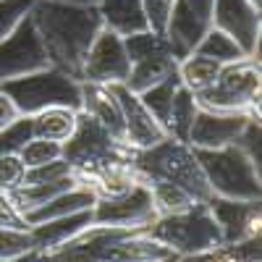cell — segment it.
<instances>
[{
    "instance_id": "obj_4",
    "label": "cell",
    "mask_w": 262,
    "mask_h": 262,
    "mask_svg": "<svg viewBox=\"0 0 262 262\" xmlns=\"http://www.w3.org/2000/svg\"><path fill=\"white\" fill-rule=\"evenodd\" d=\"M16 105L21 116H34L45 107H71L81 111V81L53 66L18 76L0 86Z\"/></svg>"
},
{
    "instance_id": "obj_7",
    "label": "cell",
    "mask_w": 262,
    "mask_h": 262,
    "mask_svg": "<svg viewBox=\"0 0 262 262\" xmlns=\"http://www.w3.org/2000/svg\"><path fill=\"white\" fill-rule=\"evenodd\" d=\"M60 158L74 168L76 176H84V173H92V170L111 165L116 160H134V149L126 147L118 139H113L95 118L79 111L76 128L69 137V142H63Z\"/></svg>"
},
{
    "instance_id": "obj_20",
    "label": "cell",
    "mask_w": 262,
    "mask_h": 262,
    "mask_svg": "<svg viewBox=\"0 0 262 262\" xmlns=\"http://www.w3.org/2000/svg\"><path fill=\"white\" fill-rule=\"evenodd\" d=\"M168 259H176V254L165 244L155 242L144 231H134L107 252L105 262H168Z\"/></svg>"
},
{
    "instance_id": "obj_39",
    "label": "cell",
    "mask_w": 262,
    "mask_h": 262,
    "mask_svg": "<svg viewBox=\"0 0 262 262\" xmlns=\"http://www.w3.org/2000/svg\"><path fill=\"white\" fill-rule=\"evenodd\" d=\"M21 113L16 111V105H13V100L0 90V131H3L6 126H11L16 118H18Z\"/></svg>"
},
{
    "instance_id": "obj_17",
    "label": "cell",
    "mask_w": 262,
    "mask_h": 262,
    "mask_svg": "<svg viewBox=\"0 0 262 262\" xmlns=\"http://www.w3.org/2000/svg\"><path fill=\"white\" fill-rule=\"evenodd\" d=\"M81 113L95 118L113 139L123 142V111L113 86L81 81Z\"/></svg>"
},
{
    "instance_id": "obj_32",
    "label": "cell",
    "mask_w": 262,
    "mask_h": 262,
    "mask_svg": "<svg viewBox=\"0 0 262 262\" xmlns=\"http://www.w3.org/2000/svg\"><path fill=\"white\" fill-rule=\"evenodd\" d=\"M60 155H63V144L48 142V139H37V137H32V139L24 144V149L18 152V158L24 160L27 168H37V165L53 163V160H58Z\"/></svg>"
},
{
    "instance_id": "obj_40",
    "label": "cell",
    "mask_w": 262,
    "mask_h": 262,
    "mask_svg": "<svg viewBox=\"0 0 262 262\" xmlns=\"http://www.w3.org/2000/svg\"><path fill=\"white\" fill-rule=\"evenodd\" d=\"M0 262H45V254L29 252V254H21V257H13V259H0Z\"/></svg>"
},
{
    "instance_id": "obj_29",
    "label": "cell",
    "mask_w": 262,
    "mask_h": 262,
    "mask_svg": "<svg viewBox=\"0 0 262 262\" xmlns=\"http://www.w3.org/2000/svg\"><path fill=\"white\" fill-rule=\"evenodd\" d=\"M179 86H181V79H179V74H176V76H168V79H163L160 84L149 86V90H144V92L139 95V100L144 102V107L165 126V131H168V118H170L173 95H176Z\"/></svg>"
},
{
    "instance_id": "obj_26",
    "label": "cell",
    "mask_w": 262,
    "mask_h": 262,
    "mask_svg": "<svg viewBox=\"0 0 262 262\" xmlns=\"http://www.w3.org/2000/svg\"><path fill=\"white\" fill-rule=\"evenodd\" d=\"M147 186H149V194H152V202H155V212L158 217H165V215H179V212H186L196 205V200L181 186L176 184H168V181H149L144 179Z\"/></svg>"
},
{
    "instance_id": "obj_36",
    "label": "cell",
    "mask_w": 262,
    "mask_h": 262,
    "mask_svg": "<svg viewBox=\"0 0 262 262\" xmlns=\"http://www.w3.org/2000/svg\"><path fill=\"white\" fill-rule=\"evenodd\" d=\"M27 165L18 155H0V191H16L24 186Z\"/></svg>"
},
{
    "instance_id": "obj_18",
    "label": "cell",
    "mask_w": 262,
    "mask_h": 262,
    "mask_svg": "<svg viewBox=\"0 0 262 262\" xmlns=\"http://www.w3.org/2000/svg\"><path fill=\"white\" fill-rule=\"evenodd\" d=\"M90 226H92V207L71 212V215H63V217H55V221L37 223V226L29 228V233H32L34 249L39 254H50L60 244H66L69 238H74L76 233H81L84 228H90Z\"/></svg>"
},
{
    "instance_id": "obj_23",
    "label": "cell",
    "mask_w": 262,
    "mask_h": 262,
    "mask_svg": "<svg viewBox=\"0 0 262 262\" xmlns=\"http://www.w3.org/2000/svg\"><path fill=\"white\" fill-rule=\"evenodd\" d=\"M76 121H79V111H71V107H45V111L32 116V134L37 139L63 144L74 134Z\"/></svg>"
},
{
    "instance_id": "obj_21",
    "label": "cell",
    "mask_w": 262,
    "mask_h": 262,
    "mask_svg": "<svg viewBox=\"0 0 262 262\" xmlns=\"http://www.w3.org/2000/svg\"><path fill=\"white\" fill-rule=\"evenodd\" d=\"M95 202H97V196L92 194V189L84 186V184H79V186H74V189H69V191L53 196L50 202L39 205L37 210H29L24 217H27L29 226H37V223L55 221V217L71 215V212H79V210H90V207H95Z\"/></svg>"
},
{
    "instance_id": "obj_37",
    "label": "cell",
    "mask_w": 262,
    "mask_h": 262,
    "mask_svg": "<svg viewBox=\"0 0 262 262\" xmlns=\"http://www.w3.org/2000/svg\"><path fill=\"white\" fill-rule=\"evenodd\" d=\"M144 6V16H147V27L152 32L163 34L165 27H168V16H170V8H173V0H142Z\"/></svg>"
},
{
    "instance_id": "obj_11",
    "label": "cell",
    "mask_w": 262,
    "mask_h": 262,
    "mask_svg": "<svg viewBox=\"0 0 262 262\" xmlns=\"http://www.w3.org/2000/svg\"><path fill=\"white\" fill-rule=\"evenodd\" d=\"M45 66H50L45 48H42L32 18L27 16L6 39H0V86L18 76L45 69Z\"/></svg>"
},
{
    "instance_id": "obj_5",
    "label": "cell",
    "mask_w": 262,
    "mask_h": 262,
    "mask_svg": "<svg viewBox=\"0 0 262 262\" xmlns=\"http://www.w3.org/2000/svg\"><path fill=\"white\" fill-rule=\"evenodd\" d=\"M205 179L215 196L228 200H262L259 168L236 144L221 149H194Z\"/></svg>"
},
{
    "instance_id": "obj_22",
    "label": "cell",
    "mask_w": 262,
    "mask_h": 262,
    "mask_svg": "<svg viewBox=\"0 0 262 262\" xmlns=\"http://www.w3.org/2000/svg\"><path fill=\"white\" fill-rule=\"evenodd\" d=\"M176 74H179V58L173 55V53L152 55V58H144V60L131 63L126 86H128L131 92L142 95L144 90H149V86H155V84H160L163 79L176 76Z\"/></svg>"
},
{
    "instance_id": "obj_15",
    "label": "cell",
    "mask_w": 262,
    "mask_h": 262,
    "mask_svg": "<svg viewBox=\"0 0 262 262\" xmlns=\"http://www.w3.org/2000/svg\"><path fill=\"white\" fill-rule=\"evenodd\" d=\"M128 233H134V231L92 223L90 228H84L66 244H60L55 252L45 254V262H105L107 252Z\"/></svg>"
},
{
    "instance_id": "obj_33",
    "label": "cell",
    "mask_w": 262,
    "mask_h": 262,
    "mask_svg": "<svg viewBox=\"0 0 262 262\" xmlns=\"http://www.w3.org/2000/svg\"><path fill=\"white\" fill-rule=\"evenodd\" d=\"M37 0H0V39H6L24 21Z\"/></svg>"
},
{
    "instance_id": "obj_9",
    "label": "cell",
    "mask_w": 262,
    "mask_h": 262,
    "mask_svg": "<svg viewBox=\"0 0 262 262\" xmlns=\"http://www.w3.org/2000/svg\"><path fill=\"white\" fill-rule=\"evenodd\" d=\"M212 29V0H173L163 37L179 60L191 55L200 39Z\"/></svg>"
},
{
    "instance_id": "obj_28",
    "label": "cell",
    "mask_w": 262,
    "mask_h": 262,
    "mask_svg": "<svg viewBox=\"0 0 262 262\" xmlns=\"http://www.w3.org/2000/svg\"><path fill=\"white\" fill-rule=\"evenodd\" d=\"M194 53H200L205 58H212V60H217L221 66L233 63V60H242V58H249L242 48H238V42L233 37H228L226 32L215 29V27L200 39V45H196Z\"/></svg>"
},
{
    "instance_id": "obj_19",
    "label": "cell",
    "mask_w": 262,
    "mask_h": 262,
    "mask_svg": "<svg viewBox=\"0 0 262 262\" xmlns=\"http://www.w3.org/2000/svg\"><path fill=\"white\" fill-rule=\"evenodd\" d=\"M97 11L102 18V27L121 34V37L149 29L142 0H100Z\"/></svg>"
},
{
    "instance_id": "obj_31",
    "label": "cell",
    "mask_w": 262,
    "mask_h": 262,
    "mask_svg": "<svg viewBox=\"0 0 262 262\" xmlns=\"http://www.w3.org/2000/svg\"><path fill=\"white\" fill-rule=\"evenodd\" d=\"M32 137V116H18L11 126L0 131V155H18Z\"/></svg>"
},
{
    "instance_id": "obj_16",
    "label": "cell",
    "mask_w": 262,
    "mask_h": 262,
    "mask_svg": "<svg viewBox=\"0 0 262 262\" xmlns=\"http://www.w3.org/2000/svg\"><path fill=\"white\" fill-rule=\"evenodd\" d=\"M259 113H217V111H202L196 113L191 131H189V147L194 149H221L236 142L247 126L249 118Z\"/></svg>"
},
{
    "instance_id": "obj_25",
    "label": "cell",
    "mask_w": 262,
    "mask_h": 262,
    "mask_svg": "<svg viewBox=\"0 0 262 262\" xmlns=\"http://www.w3.org/2000/svg\"><path fill=\"white\" fill-rule=\"evenodd\" d=\"M196 113H200V105H196L194 92L181 84L176 90V95H173L170 118H168V137L189 144V131H191V123H194Z\"/></svg>"
},
{
    "instance_id": "obj_14",
    "label": "cell",
    "mask_w": 262,
    "mask_h": 262,
    "mask_svg": "<svg viewBox=\"0 0 262 262\" xmlns=\"http://www.w3.org/2000/svg\"><path fill=\"white\" fill-rule=\"evenodd\" d=\"M113 90L118 95L121 111H123V142H126V147L139 152V149L155 147L158 142H163L168 137L165 126L147 111L137 92H131L126 84H113Z\"/></svg>"
},
{
    "instance_id": "obj_12",
    "label": "cell",
    "mask_w": 262,
    "mask_h": 262,
    "mask_svg": "<svg viewBox=\"0 0 262 262\" xmlns=\"http://www.w3.org/2000/svg\"><path fill=\"white\" fill-rule=\"evenodd\" d=\"M212 27L233 37L249 58L259 60L262 16L252 0H212Z\"/></svg>"
},
{
    "instance_id": "obj_41",
    "label": "cell",
    "mask_w": 262,
    "mask_h": 262,
    "mask_svg": "<svg viewBox=\"0 0 262 262\" xmlns=\"http://www.w3.org/2000/svg\"><path fill=\"white\" fill-rule=\"evenodd\" d=\"M55 3H69V6H97L100 0H55Z\"/></svg>"
},
{
    "instance_id": "obj_1",
    "label": "cell",
    "mask_w": 262,
    "mask_h": 262,
    "mask_svg": "<svg viewBox=\"0 0 262 262\" xmlns=\"http://www.w3.org/2000/svg\"><path fill=\"white\" fill-rule=\"evenodd\" d=\"M32 24L45 48L48 63L53 69L81 76L84 55L102 29V18L97 6H69L55 0H37L32 13Z\"/></svg>"
},
{
    "instance_id": "obj_38",
    "label": "cell",
    "mask_w": 262,
    "mask_h": 262,
    "mask_svg": "<svg viewBox=\"0 0 262 262\" xmlns=\"http://www.w3.org/2000/svg\"><path fill=\"white\" fill-rule=\"evenodd\" d=\"M0 228H18V231H29L32 228L27 223L24 212L16 207L13 196L8 191H0Z\"/></svg>"
},
{
    "instance_id": "obj_2",
    "label": "cell",
    "mask_w": 262,
    "mask_h": 262,
    "mask_svg": "<svg viewBox=\"0 0 262 262\" xmlns=\"http://www.w3.org/2000/svg\"><path fill=\"white\" fill-rule=\"evenodd\" d=\"M134 170L142 179L149 181H168L186 189L196 202H210L212 189L205 179V170L194 155V147L186 142H179L173 137H165L149 149L134 152Z\"/></svg>"
},
{
    "instance_id": "obj_43",
    "label": "cell",
    "mask_w": 262,
    "mask_h": 262,
    "mask_svg": "<svg viewBox=\"0 0 262 262\" xmlns=\"http://www.w3.org/2000/svg\"><path fill=\"white\" fill-rule=\"evenodd\" d=\"M168 262H176V259H168Z\"/></svg>"
},
{
    "instance_id": "obj_34",
    "label": "cell",
    "mask_w": 262,
    "mask_h": 262,
    "mask_svg": "<svg viewBox=\"0 0 262 262\" xmlns=\"http://www.w3.org/2000/svg\"><path fill=\"white\" fill-rule=\"evenodd\" d=\"M29 252H37L29 231L0 228V259H13V257L29 254Z\"/></svg>"
},
{
    "instance_id": "obj_3",
    "label": "cell",
    "mask_w": 262,
    "mask_h": 262,
    "mask_svg": "<svg viewBox=\"0 0 262 262\" xmlns=\"http://www.w3.org/2000/svg\"><path fill=\"white\" fill-rule=\"evenodd\" d=\"M262 71L257 58H242L221 66L215 81L194 92L202 111L217 113H259Z\"/></svg>"
},
{
    "instance_id": "obj_35",
    "label": "cell",
    "mask_w": 262,
    "mask_h": 262,
    "mask_svg": "<svg viewBox=\"0 0 262 262\" xmlns=\"http://www.w3.org/2000/svg\"><path fill=\"white\" fill-rule=\"evenodd\" d=\"M233 144L242 149L257 168H262V128H259V116L247 121V126L242 128V134L236 137Z\"/></svg>"
},
{
    "instance_id": "obj_30",
    "label": "cell",
    "mask_w": 262,
    "mask_h": 262,
    "mask_svg": "<svg viewBox=\"0 0 262 262\" xmlns=\"http://www.w3.org/2000/svg\"><path fill=\"white\" fill-rule=\"evenodd\" d=\"M123 45H126V55L131 63L137 60H144V58H152V55H165L170 53L168 48V39L152 29H144V32H137V34H128L123 37Z\"/></svg>"
},
{
    "instance_id": "obj_10",
    "label": "cell",
    "mask_w": 262,
    "mask_h": 262,
    "mask_svg": "<svg viewBox=\"0 0 262 262\" xmlns=\"http://www.w3.org/2000/svg\"><path fill=\"white\" fill-rule=\"evenodd\" d=\"M131 71V60L126 55L123 37L111 32V29H100L95 42L90 45L81 63V76L79 81H92V84H126Z\"/></svg>"
},
{
    "instance_id": "obj_42",
    "label": "cell",
    "mask_w": 262,
    "mask_h": 262,
    "mask_svg": "<svg viewBox=\"0 0 262 262\" xmlns=\"http://www.w3.org/2000/svg\"><path fill=\"white\" fill-rule=\"evenodd\" d=\"M252 3H254L257 8H262V0H252Z\"/></svg>"
},
{
    "instance_id": "obj_8",
    "label": "cell",
    "mask_w": 262,
    "mask_h": 262,
    "mask_svg": "<svg viewBox=\"0 0 262 262\" xmlns=\"http://www.w3.org/2000/svg\"><path fill=\"white\" fill-rule=\"evenodd\" d=\"M155 221H158L155 202H152L149 186L142 176L126 194L113 196V200H97L92 207V223H97V226L144 231Z\"/></svg>"
},
{
    "instance_id": "obj_13",
    "label": "cell",
    "mask_w": 262,
    "mask_h": 262,
    "mask_svg": "<svg viewBox=\"0 0 262 262\" xmlns=\"http://www.w3.org/2000/svg\"><path fill=\"white\" fill-rule=\"evenodd\" d=\"M207 207L217 228H221L223 244H238L252 236H259V223H262L259 200H228V196L212 194Z\"/></svg>"
},
{
    "instance_id": "obj_27",
    "label": "cell",
    "mask_w": 262,
    "mask_h": 262,
    "mask_svg": "<svg viewBox=\"0 0 262 262\" xmlns=\"http://www.w3.org/2000/svg\"><path fill=\"white\" fill-rule=\"evenodd\" d=\"M217 71H221V63L212 58H205L200 53H191L179 60V79L191 92H200L205 86H210L215 81Z\"/></svg>"
},
{
    "instance_id": "obj_6",
    "label": "cell",
    "mask_w": 262,
    "mask_h": 262,
    "mask_svg": "<svg viewBox=\"0 0 262 262\" xmlns=\"http://www.w3.org/2000/svg\"><path fill=\"white\" fill-rule=\"evenodd\" d=\"M144 233L152 236L155 242L165 244L176 257L196 254V252L223 244L221 228H217L207 202H196L191 210L179 212V215L158 217L152 226L144 228Z\"/></svg>"
},
{
    "instance_id": "obj_24",
    "label": "cell",
    "mask_w": 262,
    "mask_h": 262,
    "mask_svg": "<svg viewBox=\"0 0 262 262\" xmlns=\"http://www.w3.org/2000/svg\"><path fill=\"white\" fill-rule=\"evenodd\" d=\"M259 254H262L259 236H252L238 244H217L196 254L176 257V262H259Z\"/></svg>"
}]
</instances>
